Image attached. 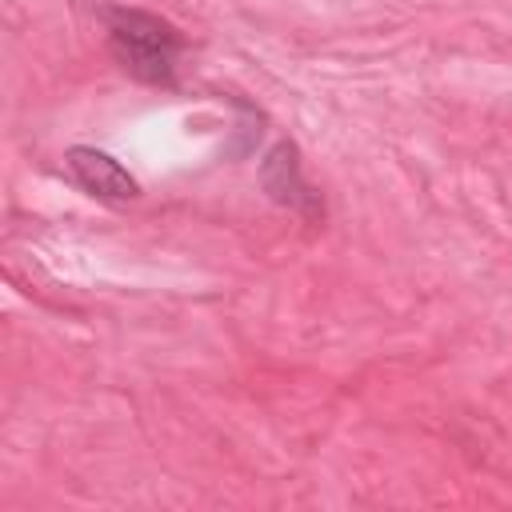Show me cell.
<instances>
[{
    "label": "cell",
    "mask_w": 512,
    "mask_h": 512,
    "mask_svg": "<svg viewBox=\"0 0 512 512\" xmlns=\"http://www.w3.org/2000/svg\"><path fill=\"white\" fill-rule=\"evenodd\" d=\"M260 188L268 192L272 204L296 212L300 220H308V224L324 220V192L304 176L300 148L292 140H276L268 148V156L260 160Z\"/></svg>",
    "instance_id": "2"
},
{
    "label": "cell",
    "mask_w": 512,
    "mask_h": 512,
    "mask_svg": "<svg viewBox=\"0 0 512 512\" xmlns=\"http://www.w3.org/2000/svg\"><path fill=\"white\" fill-rule=\"evenodd\" d=\"M100 24H104L108 56L120 64V72H128L136 84L176 88L184 36L172 20H164L160 12H148V8L104 4Z\"/></svg>",
    "instance_id": "1"
},
{
    "label": "cell",
    "mask_w": 512,
    "mask_h": 512,
    "mask_svg": "<svg viewBox=\"0 0 512 512\" xmlns=\"http://www.w3.org/2000/svg\"><path fill=\"white\" fill-rule=\"evenodd\" d=\"M64 172L84 196H92L100 204H128V200L140 196L136 176L116 156H108L100 148H88V144H72L64 152Z\"/></svg>",
    "instance_id": "3"
}]
</instances>
